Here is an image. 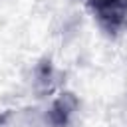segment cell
<instances>
[{"instance_id": "obj_1", "label": "cell", "mask_w": 127, "mask_h": 127, "mask_svg": "<svg viewBox=\"0 0 127 127\" xmlns=\"http://www.w3.org/2000/svg\"><path fill=\"white\" fill-rule=\"evenodd\" d=\"M89 10L107 32H117L127 18V0H89Z\"/></svg>"}]
</instances>
